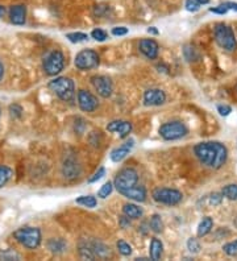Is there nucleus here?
<instances>
[{
	"mask_svg": "<svg viewBox=\"0 0 237 261\" xmlns=\"http://www.w3.org/2000/svg\"><path fill=\"white\" fill-rule=\"evenodd\" d=\"M195 156L200 164L211 169H219L224 165L228 157L227 148L221 143L207 141V143L196 144L194 148Z\"/></svg>",
	"mask_w": 237,
	"mask_h": 261,
	"instance_id": "obj_1",
	"label": "nucleus"
},
{
	"mask_svg": "<svg viewBox=\"0 0 237 261\" xmlns=\"http://www.w3.org/2000/svg\"><path fill=\"white\" fill-rule=\"evenodd\" d=\"M47 87L63 102H73L75 98V85L66 76H60L50 81Z\"/></svg>",
	"mask_w": 237,
	"mask_h": 261,
	"instance_id": "obj_2",
	"label": "nucleus"
},
{
	"mask_svg": "<svg viewBox=\"0 0 237 261\" xmlns=\"http://www.w3.org/2000/svg\"><path fill=\"white\" fill-rule=\"evenodd\" d=\"M16 242L28 249H36L41 244V231L37 227H21L13 232Z\"/></svg>",
	"mask_w": 237,
	"mask_h": 261,
	"instance_id": "obj_3",
	"label": "nucleus"
},
{
	"mask_svg": "<svg viewBox=\"0 0 237 261\" xmlns=\"http://www.w3.org/2000/svg\"><path fill=\"white\" fill-rule=\"evenodd\" d=\"M214 35H215V40L219 46L224 49V50L234 51L237 49L236 36H234L233 29L229 25H227L224 22L216 24Z\"/></svg>",
	"mask_w": 237,
	"mask_h": 261,
	"instance_id": "obj_4",
	"label": "nucleus"
},
{
	"mask_svg": "<svg viewBox=\"0 0 237 261\" xmlns=\"http://www.w3.org/2000/svg\"><path fill=\"white\" fill-rule=\"evenodd\" d=\"M42 67L44 71L47 75L54 76L60 74L65 67V56L61 50H51L50 53H47L42 62Z\"/></svg>",
	"mask_w": 237,
	"mask_h": 261,
	"instance_id": "obj_5",
	"label": "nucleus"
},
{
	"mask_svg": "<svg viewBox=\"0 0 237 261\" xmlns=\"http://www.w3.org/2000/svg\"><path fill=\"white\" fill-rule=\"evenodd\" d=\"M189 132L187 127L182 121H168L160 127V135L165 140H178L185 137Z\"/></svg>",
	"mask_w": 237,
	"mask_h": 261,
	"instance_id": "obj_6",
	"label": "nucleus"
},
{
	"mask_svg": "<svg viewBox=\"0 0 237 261\" xmlns=\"http://www.w3.org/2000/svg\"><path fill=\"white\" fill-rule=\"evenodd\" d=\"M137 182H139V173L133 168H124L115 177L114 185L120 193V191L136 186Z\"/></svg>",
	"mask_w": 237,
	"mask_h": 261,
	"instance_id": "obj_7",
	"label": "nucleus"
},
{
	"mask_svg": "<svg viewBox=\"0 0 237 261\" xmlns=\"http://www.w3.org/2000/svg\"><path fill=\"white\" fill-rule=\"evenodd\" d=\"M153 199L158 203L168 204V206H175V204L179 203L182 201V193L179 190H175V189H166V188H160L155 189L153 191Z\"/></svg>",
	"mask_w": 237,
	"mask_h": 261,
	"instance_id": "obj_8",
	"label": "nucleus"
},
{
	"mask_svg": "<svg viewBox=\"0 0 237 261\" xmlns=\"http://www.w3.org/2000/svg\"><path fill=\"white\" fill-rule=\"evenodd\" d=\"M99 62L100 60H99L98 53L92 49H85V50L79 51L74 60V64L79 70H91L98 66Z\"/></svg>",
	"mask_w": 237,
	"mask_h": 261,
	"instance_id": "obj_9",
	"label": "nucleus"
},
{
	"mask_svg": "<svg viewBox=\"0 0 237 261\" xmlns=\"http://www.w3.org/2000/svg\"><path fill=\"white\" fill-rule=\"evenodd\" d=\"M91 83L94 89L96 90V93L101 96V98H110L114 91V85L112 81L106 75H94L91 78Z\"/></svg>",
	"mask_w": 237,
	"mask_h": 261,
	"instance_id": "obj_10",
	"label": "nucleus"
},
{
	"mask_svg": "<svg viewBox=\"0 0 237 261\" xmlns=\"http://www.w3.org/2000/svg\"><path fill=\"white\" fill-rule=\"evenodd\" d=\"M79 109L85 112H94L99 107L98 98L91 94L89 90H79L78 91Z\"/></svg>",
	"mask_w": 237,
	"mask_h": 261,
	"instance_id": "obj_11",
	"label": "nucleus"
},
{
	"mask_svg": "<svg viewBox=\"0 0 237 261\" xmlns=\"http://www.w3.org/2000/svg\"><path fill=\"white\" fill-rule=\"evenodd\" d=\"M139 49L146 58H149V60H155L158 57L160 46H158L157 41L153 40V38H142L139 44Z\"/></svg>",
	"mask_w": 237,
	"mask_h": 261,
	"instance_id": "obj_12",
	"label": "nucleus"
},
{
	"mask_svg": "<svg viewBox=\"0 0 237 261\" xmlns=\"http://www.w3.org/2000/svg\"><path fill=\"white\" fill-rule=\"evenodd\" d=\"M166 102V94L161 89L146 90L144 94L145 106H162Z\"/></svg>",
	"mask_w": 237,
	"mask_h": 261,
	"instance_id": "obj_13",
	"label": "nucleus"
},
{
	"mask_svg": "<svg viewBox=\"0 0 237 261\" xmlns=\"http://www.w3.org/2000/svg\"><path fill=\"white\" fill-rule=\"evenodd\" d=\"M107 130L108 132H117L119 136H120L121 139H124V137H126L130 134V130H132V123L124 120H114L111 121V123H108Z\"/></svg>",
	"mask_w": 237,
	"mask_h": 261,
	"instance_id": "obj_14",
	"label": "nucleus"
},
{
	"mask_svg": "<svg viewBox=\"0 0 237 261\" xmlns=\"http://www.w3.org/2000/svg\"><path fill=\"white\" fill-rule=\"evenodd\" d=\"M10 20L15 25H22L27 20V7L22 4L11 7Z\"/></svg>",
	"mask_w": 237,
	"mask_h": 261,
	"instance_id": "obj_15",
	"label": "nucleus"
},
{
	"mask_svg": "<svg viewBox=\"0 0 237 261\" xmlns=\"http://www.w3.org/2000/svg\"><path fill=\"white\" fill-rule=\"evenodd\" d=\"M133 145H135V141L133 140H128L126 143H124L123 145H120V147L111 152V160H112L114 163H120V161H123V160L129 154Z\"/></svg>",
	"mask_w": 237,
	"mask_h": 261,
	"instance_id": "obj_16",
	"label": "nucleus"
},
{
	"mask_svg": "<svg viewBox=\"0 0 237 261\" xmlns=\"http://www.w3.org/2000/svg\"><path fill=\"white\" fill-rule=\"evenodd\" d=\"M120 194L136 202H144L146 199V190L144 186H133V188L120 191Z\"/></svg>",
	"mask_w": 237,
	"mask_h": 261,
	"instance_id": "obj_17",
	"label": "nucleus"
},
{
	"mask_svg": "<svg viewBox=\"0 0 237 261\" xmlns=\"http://www.w3.org/2000/svg\"><path fill=\"white\" fill-rule=\"evenodd\" d=\"M86 244L89 245V248L94 252V255L96 257L100 258H106L108 256H111V251L110 247H107L106 244H103L101 242H96V240H92V242L86 243Z\"/></svg>",
	"mask_w": 237,
	"mask_h": 261,
	"instance_id": "obj_18",
	"label": "nucleus"
},
{
	"mask_svg": "<svg viewBox=\"0 0 237 261\" xmlns=\"http://www.w3.org/2000/svg\"><path fill=\"white\" fill-rule=\"evenodd\" d=\"M162 252H164V244L160 239L157 238H153L152 242H150V247H149V255L150 258L154 261L160 260L162 257Z\"/></svg>",
	"mask_w": 237,
	"mask_h": 261,
	"instance_id": "obj_19",
	"label": "nucleus"
},
{
	"mask_svg": "<svg viewBox=\"0 0 237 261\" xmlns=\"http://www.w3.org/2000/svg\"><path fill=\"white\" fill-rule=\"evenodd\" d=\"M123 213L124 215L129 218V219H139V218L142 217V211L141 207H139L137 204H133V203H126L124 204L123 207Z\"/></svg>",
	"mask_w": 237,
	"mask_h": 261,
	"instance_id": "obj_20",
	"label": "nucleus"
},
{
	"mask_svg": "<svg viewBox=\"0 0 237 261\" xmlns=\"http://www.w3.org/2000/svg\"><path fill=\"white\" fill-rule=\"evenodd\" d=\"M212 227H214V220H212V218L209 217L203 218L202 222H200L199 226H198V231H196V233H198L199 238H203V236L208 235V233L211 232Z\"/></svg>",
	"mask_w": 237,
	"mask_h": 261,
	"instance_id": "obj_21",
	"label": "nucleus"
},
{
	"mask_svg": "<svg viewBox=\"0 0 237 261\" xmlns=\"http://www.w3.org/2000/svg\"><path fill=\"white\" fill-rule=\"evenodd\" d=\"M67 244L63 239H50L47 242V248L53 253H62L66 249Z\"/></svg>",
	"mask_w": 237,
	"mask_h": 261,
	"instance_id": "obj_22",
	"label": "nucleus"
},
{
	"mask_svg": "<svg viewBox=\"0 0 237 261\" xmlns=\"http://www.w3.org/2000/svg\"><path fill=\"white\" fill-rule=\"evenodd\" d=\"M63 174L67 178H73L78 174V164L74 160H67L65 165H63Z\"/></svg>",
	"mask_w": 237,
	"mask_h": 261,
	"instance_id": "obj_23",
	"label": "nucleus"
},
{
	"mask_svg": "<svg viewBox=\"0 0 237 261\" xmlns=\"http://www.w3.org/2000/svg\"><path fill=\"white\" fill-rule=\"evenodd\" d=\"M183 56L189 62H195V61H198L200 58L199 50L195 46H193V45H186L185 46Z\"/></svg>",
	"mask_w": 237,
	"mask_h": 261,
	"instance_id": "obj_24",
	"label": "nucleus"
},
{
	"mask_svg": "<svg viewBox=\"0 0 237 261\" xmlns=\"http://www.w3.org/2000/svg\"><path fill=\"white\" fill-rule=\"evenodd\" d=\"M12 169L6 165H0V188L6 186L10 182V179L12 178Z\"/></svg>",
	"mask_w": 237,
	"mask_h": 261,
	"instance_id": "obj_25",
	"label": "nucleus"
},
{
	"mask_svg": "<svg viewBox=\"0 0 237 261\" xmlns=\"http://www.w3.org/2000/svg\"><path fill=\"white\" fill-rule=\"evenodd\" d=\"M149 228L152 229L153 232L160 233L162 232L164 229V222H162L161 217L158 214H154L152 218H150V222H149Z\"/></svg>",
	"mask_w": 237,
	"mask_h": 261,
	"instance_id": "obj_26",
	"label": "nucleus"
},
{
	"mask_svg": "<svg viewBox=\"0 0 237 261\" xmlns=\"http://www.w3.org/2000/svg\"><path fill=\"white\" fill-rule=\"evenodd\" d=\"M75 202L81 206H85V207H89V208H94L96 206V198L92 197V195H82V197L76 198Z\"/></svg>",
	"mask_w": 237,
	"mask_h": 261,
	"instance_id": "obj_27",
	"label": "nucleus"
},
{
	"mask_svg": "<svg viewBox=\"0 0 237 261\" xmlns=\"http://www.w3.org/2000/svg\"><path fill=\"white\" fill-rule=\"evenodd\" d=\"M223 197H225L229 201H237V185H227L221 190Z\"/></svg>",
	"mask_w": 237,
	"mask_h": 261,
	"instance_id": "obj_28",
	"label": "nucleus"
},
{
	"mask_svg": "<svg viewBox=\"0 0 237 261\" xmlns=\"http://www.w3.org/2000/svg\"><path fill=\"white\" fill-rule=\"evenodd\" d=\"M94 16L96 17H104L110 13V7L107 4H99V6L94 7Z\"/></svg>",
	"mask_w": 237,
	"mask_h": 261,
	"instance_id": "obj_29",
	"label": "nucleus"
},
{
	"mask_svg": "<svg viewBox=\"0 0 237 261\" xmlns=\"http://www.w3.org/2000/svg\"><path fill=\"white\" fill-rule=\"evenodd\" d=\"M112 190H114V185H112V182H106L104 185L100 188V190L98 191V197L101 198V199H106L108 195H111Z\"/></svg>",
	"mask_w": 237,
	"mask_h": 261,
	"instance_id": "obj_30",
	"label": "nucleus"
},
{
	"mask_svg": "<svg viewBox=\"0 0 237 261\" xmlns=\"http://www.w3.org/2000/svg\"><path fill=\"white\" fill-rule=\"evenodd\" d=\"M66 37L69 38L70 41L74 42V44H79V42L86 41V40L89 38V36L82 32H75V33H69V35H66Z\"/></svg>",
	"mask_w": 237,
	"mask_h": 261,
	"instance_id": "obj_31",
	"label": "nucleus"
},
{
	"mask_svg": "<svg viewBox=\"0 0 237 261\" xmlns=\"http://www.w3.org/2000/svg\"><path fill=\"white\" fill-rule=\"evenodd\" d=\"M117 249H119V252H120L121 255L123 256H129L130 253H132V247H130L129 244L126 242H124V240H119L116 244Z\"/></svg>",
	"mask_w": 237,
	"mask_h": 261,
	"instance_id": "obj_32",
	"label": "nucleus"
},
{
	"mask_svg": "<svg viewBox=\"0 0 237 261\" xmlns=\"http://www.w3.org/2000/svg\"><path fill=\"white\" fill-rule=\"evenodd\" d=\"M187 248H189V251L191 252V253H199L202 247H200V243L198 242V239L191 238V239L187 240Z\"/></svg>",
	"mask_w": 237,
	"mask_h": 261,
	"instance_id": "obj_33",
	"label": "nucleus"
},
{
	"mask_svg": "<svg viewBox=\"0 0 237 261\" xmlns=\"http://www.w3.org/2000/svg\"><path fill=\"white\" fill-rule=\"evenodd\" d=\"M223 251L227 253L228 256H236L237 255V240L231 243H227V244L223 247Z\"/></svg>",
	"mask_w": 237,
	"mask_h": 261,
	"instance_id": "obj_34",
	"label": "nucleus"
},
{
	"mask_svg": "<svg viewBox=\"0 0 237 261\" xmlns=\"http://www.w3.org/2000/svg\"><path fill=\"white\" fill-rule=\"evenodd\" d=\"M91 37L94 38V40H96V41H106L108 37V35L106 31L98 28V29H94V31H92Z\"/></svg>",
	"mask_w": 237,
	"mask_h": 261,
	"instance_id": "obj_35",
	"label": "nucleus"
},
{
	"mask_svg": "<svg viewBox=\"0 0 237 261\" xmlns=\"http://www.w3.org/2000/svg\"><path fill=\"white\" fill-rule=\"evenodd\" d=\"M10 114L13 119H20L22 116V107L20 105H11Z\"/></svg>",
	"mask_w": 237,
	"mask_h": 261,
	"instance_id": "obj_36",
	"label": "nucleus"
},
{
	"mask_svg": "<svg viewBox=\"0 0 237 261\" xmlns=\"http://www.w3.org/2000/svg\"><path fill=\"white\" fill-rule=\"evenodd\" d=\"M186 10L189 12H196V11H199L200 8V4L196 2V0H186Z\"/></svg>",
	"mask_w": 237,
	"mask_h": 261,
	"instance_id": "obj_37",
	"label": "nucleus"
},
{
	"mask_svg": "<svg viewBox=\"0 0 237 261\" xmlns=\"http://www.w3.org/2000/svg\"><path fill=\"white\" fill-rule=\"evenodd\" d=\"M0 258H3V260H19L20 256L13 251H4L0 253Z\"/></svg>",
	"mask_w": 237,
	"mask_h": 261,
	"instance_id": "obj_38",
	"label": "nucleus"
},
{
	"mask_svg": "<svg viewBox=\"0 0 237 261\" xmlns=\"http://www.w3.org/2000/svg\"><path fill=\"white\" fill-rule=\"evenodd\" d=\"M104 174H106V169H104V168H99V169H98V172L95 173V174L92 175L91 178L89 179V184H94V182L99 181V179L103 178V177H104Z\"/></svg>",
	"mask_w": 237,
	"mask_h": 261,
	"instance_id": "obj_39",
	"label": "nucleus"
},
{
	"mask_svg": "<svg viewBox=\"0 0 237 261\" xmlns=\"http://www.w3.org/2000/svg\"><path fill=\"white\" fill-rule=\"evenodd\" d=\"M221 201H223V194H219V193H214L209 197V204L211 206H218V204L221 203Z\"/></svg>",
	"mask_w": 237,
	"mask_h": 261,
	"instance_id": "obj_40",
	"label": "nucleus"
},
{
	"mask_svg": "<svg viewBox=\"0 0 237 261\" xmlns=\"http://www.w3.org/2000/svg\"><path fill=\"white\" fill-rule=\"evenodd\" d=\"M209 12L218 13V15H225V13L228 12V8L224 6V4H220V6H218V7L209 8Z\"/></svg>",
	"mask_w": 237,
	"mask_h": 261,
	"instance_id": "obj_41",
	"label": "nucleus"
},
{
	"mask_svg": "<svg viewBox=\"0 0 237 261\" xmlns=\"http://www.w3.org/2000/svg\"><path fill=\"white\" fill-rule=\"evenodd\" d=\"M218 112L221 115V116H228V115L232 112V109L227 105H220L218 106Z\"/></svg>",
	"mask_w": 237,
	"mask_h": 261,
	"instance_id": "obj_42",
	"label": "nucleus"
},
{
	"mask_svg": "<svg viewBox=\"0 0 237 261\" xmlns=\"http://www.w3.org/2000/svg\"><path fill=\"white\" fill-rule=\"evenodd\" d=\"M128 33V28L125 27H116L112 29V35L114 36H125Z\"/></svg>",
	"mask_w": 237,
	"mask_h": 261,
	"instance_id": "obj_43",
	"label": "nucleus"
},
{
	"mask_svg": "<svg viewBox=\"0 0 237 261\" xmlns=\"http://www.w3.org/2000/svg\"><path fill=\"white\" fill-rule=\"evenodd\" d=\"M119 223H120V226L123 227V228H126V227L130 226V220L126 215H124V217H121L120 219H119Z\"/></svg>",
	"mask_w": 237,
	"mask_h": 261,
	"instance_id": "obj_44",
	"label": "nucleus"
},
{
	"mask_svg": "<svg viewBox=\"0 0 237 261\" xmlns=\"http://www.w3.org/2000/svg\"><path fill=\"white\" fill-rule=\"evenodd\" d=\"M228 10H233L237 11V3H233V2H227V3H223Z\"/></svg>",
	"mask_w": 237,
	"mask_h": 261,
	"instance_id": "obj_45",
	"label": "nucleus"
},
{
	"mask_svg": "<svg viewBox=\"0 0 237 261\" xmlns=\"http://www.w3.org/2000/svg\"><path fill=\"white\" fill-rule=\"evenodd\" d=\"M3 78H4V65L3 62L0 61V82L3 81Z\"/></svg>",
	"mask_w": 237,
	"mask_h": 261,
	"instance_id": "obj_46",
	"label": "nucleus"
},
{
	"mask_svg": "<svg viewBox=\"0 0 237 261\" xmlns=\"http://www.w3.org/2000/svg\"><path fill=\"white\" fill-rule=\"evenodd\" d=\"M148 33H150V35L157 36L158 35V31L154 28V27H152V28H148Z\"/></svg>",
	"mask_w": 237,
	"mask_h": 261,
	"instance_id": "obj_47",
	"label": "nucleus"
},
{
	"mask_svg": "<svg viewBox=\"0 0 237 261\" xmlns=\"http://www.w3.org/2000/svg\"><path fill=\"white\" fill-rule=\"evenodd\" d=\"M198 3L200 4V6H204V4H208L209 3V0H196Z\"/></svg>",
	"mask_w": 237,
	"mask_h": 261,
	"instance_id": "obj_48",
	"label": "nucleus"
},
{
	"mask_svg": "<svg viewBox=\"0 0 237 261\" xmlns=\"http://www.w3.org/2000/svg\"><path fill=\"white\" fill-rule=\"evenodd\" d=\"M4 12H6V10H4V7H2V6H0V17L3 16V15H4Z\"/></svg>",
	"mask_w": 237,
	"mask_h": 261,
	"instance_id": "obj_49",
	"label": "nucleus"
},
{
	"mask_svg": "<svg viewBox=\"0 0 237 261\" xmlns=\"http://www.w3.org/2000/svg\"><path fill=\"white\" fill-rule=\"evenodd\" d=\"M0 115H2V110H0Z\"/></svg>",
	"mask_w": 237,
	"mask_h": 261,
	"instance_id": "obj_50",
	"label": "nucleus"
},
{
	"mask_svg": "<svg viewBox=\"0 0 237 261\" xmlns=\"http://www.w3.org/2000/svg\"><path fill=\"white\" fill-rule=\"evenodd\" d=\"M236 91H237V85H236Z\"/></svg>",
	"mask_w": 237,
	"mask_h": 261,
	"instance_id": "obj_51",
	"label": "nucleus"
}]
</instances>
